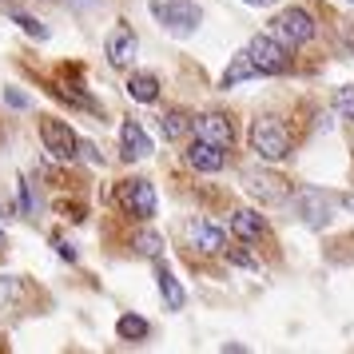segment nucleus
I'll return each instance as SVG.
<instances>
[{
  "label": "nucleus",
  "instance_id": "obj_25",
  "mask_svg": "<svg viewBox=\"0 0 354 354\" xmlns=\"http://www.w3.org/2000/svg\"><path fill=\"white\" fill-rule=\"evenodd\" d=\"M243 4H251V8H271V4H279V0H243Z\"/></svg>",
  "mask_w": 354,
  "mask_h": 354
},
{
  "label": "nucleus",
  "instance_id": "obj_3",
  "mask_svg": "<svg viewBox=\"0 0 354 354\" xmlns=\"http://www.w3.org/2000/svg\"><path fill=\"white\" fill-rule=\"evenodd\" d=\"M287 44H279L271 32L255 36L251 44H247V56H251V64H255L259 76H283L290 68V56H287Z\"/></svg>",
  "mask_w": 354,
  "mask_h": 354
},
{
  "label": "nucleus",
  "instance_id": "obj_20",
  "mask_svg": "<svg viewBox=\"0 0 354 354\" xmlns=\"http://www.w3.org/2000/svg\"><path fill=\"white\" fill-rule=\"evenodd\" d=\"M12 20H17V24H20L28 36H32V40H48V28H44L36 17H28V12H12Z\"/></svg>",
  "mask_w": 354,
  "mask_h": 354
},
{
  "label": "nucleus",
  "instance_id": "obj_24",
  "mask_svg": "<svg viewBox=\"0 0 354 354\" xmlns=\"http://www.w3.org/2000/svg\"><path fill=\"white\" fill-rule=\"evenodd\" d=\"M8 104H12V108H28V100L20 96V92H8Z\"/></svg>",
  "mask_w": 354,
  "mask_h": 354
},
{
  "label": "nucleus",
  "instance_id": "obj_14",
  "mask_svg": "<svg viewBox=\"0 0 354 354\" xmlns=\"http://www.w3.org/2000/svg\"><path fill=\"white\" fill-rule=\"evenodd\" d=\"M263 231H267L263 215H255V211H247V207L231 211V235H235V239H243V243H259V239H263Z\"/></svg>",
  "mask_w": 354,
  "mask_h": 354
},
{
  "label": "nucleus",
  "instance_id": "obj_15",
  "mask_svg": "<svg viewBox=\"0 0 354 354\" xmlns=\"http://www.w3.org/2000/svg\"><path fill=\"white\" fill-rule=\"evenodd\" d=\"M156 283H160V295H163V306H167V310H183V303H187V290L179 287V279L171 271H167V267H156Z\"/></svg>",
  "mask_w": 354,
  "mask_h": 354
},
{
  "label": "nucleus",
  "instance_id": "obj_4",
  "mask_svg": "<svg viewBox=\"0 0 354 354\" xmlns=\"http://www.w3.org/2000/svg\"><path fill=\"white\" fill-rule=\"evenodd\" d=\"M271 36L279 44H287V48H299V44H306L315 36V17L306 8H283L271 20Z\"/></svg>",
  "mask_w": 354,
  "mask_h": 354
},
{
  "label": "nucleus",
  "instance_id": "obj_26",
  "mask_svg": "<svg viewBox=\"0 0 354 354\" xmlns=\"http://www.w3.org/2000/svg\"><path fill=\"white\" fill-rule=\"evenodd\" d=\"M4 247H8V235H4V231H0V251H4Z\"/></svg>",
  "mask_w": 354,
  "mask_h": 354
},
{
  "label": "nucleus",
  "instance_id": "obj_16",
  "mask_svg": "<svg viewBox=\"0 0 354 354\" xmlns=\"http://www.w3.org/2000/svg\"><path fill=\"white\" fill-rule=\"evenodd\" d=\"M251 76H259V72H255V64H251L247 48H243V52H235V56H231V64H227V72H223V80H219V88H235V84L251 80Z\"/></svg>",
  "mask_w": 354,
  "mask_h": 354
},
{
  "label": "nucleus",
  "instance_id": "obj_8",
  "mask_svg": "<svg viewBox=\"0 0 354 354\" xmlns=\"http://www.w3.org/2000/svg\"><path fill=\"white\" fill-rule=\"evenodd\" d=\"M243 187L255 195L259 203H283V199L290 195L287 179L271 176V171H255V167H247V171H243Z\"/></svg>",
  "mask_w": 354,
  "mask_h": 354
},
{
  "label": "nucleus",
  "instance_id": "obj_19",
  "mask_svg": "<svg viewBox=\"0 0 354 354\" xmlns=\"http://www.w3.org/2000/svg\"><path fill=\"white\" fill-rule=\"evenodd\" d=\"M136 251H140V255H147V259H160V251H163V239L156 235V231H144V235L136 239Z\"/></svg>",
  "mask_w": 354,
  "mask_h": 354
},
{
  "label": "nucleus",
  "instance_id": "obj_7",
  "mask_svg": "<svg viewBox=\"0 0 354 354\" xmlns=\"http://www.w3.org/2000/svg\"><path fill=\"white\" fill-rule=\"evenodd\" d=\"M299 215H303L306 227H326L330 219H335V195L319 192V187H303L299 192Z\"/></svg>",
  "mask_w": 354,
  "mask_h": 354
},
{
  "label": "nucleus",
  "instance_id": "obj_17",
  "mask_svg": "<svg viewBox=\"0 0 354 354\" xmlns=\"http://www.w3.org/2000/svg\"><path fill=\"white\" fill-rule=\"evenodd\" d=\"M128 96L136 100V104H156V100H160V80H156L151 72H136L128 80Z\"/></svg>",
  "mask_w": 354,
  "mask_h": 354
},
{
  "label": "nucleus",
  "instance_id": "obj_13",
  "mask_svg": "<svg viewBox=\"0 0 354 354\" xmlns=\"http://www.w3.org/2000/svg\"><path fill=\"white\" fill-rule=\"evenodd\" d=\"M187 163H192L195 171L215 176V171H223L227 156H223V147H215V144H207V140H199V136H195V144L187 147Z\"/></svg>",
  "mask_w": 354,
  "mask_h": 354
},
{
  "label": "nucleus",
  "instance_id": "obj_18",
  "mask_svg": "<svg viewBox=\"0 0 354 354\" xmlns=\"http://www.w3.org/2000/svg\"><path fill=\"white\" fill-rule=\"evenodd\" d=\"M115 335L124 338V342H140V338L151 335V326H147V319H140V315H124V319L115 322Z\"/></svg>",
  "mask_w": 354,
  "mask_h": 354
},
{
  "label": "nucleus",
  "instance_id": "obj_12",
  "mask_svg": "<svg viewBox=\"0 0 354 354\" xmlns=\"http://www.w3.org/2000/svg\"><path fill=\"white\" fill-rule=\"evenodd\" d=\"M104 52H108V64H112V68H128L131 60H136V52H140V40H136V32H131V28H124V24H120V28L108 36Z\"/></svg>",
  "mask_w": 354,
  "mask_h": 354
},
{
  "label": "nucleus",
  "instance_id": "obj_21",
  "mask_svg": "<svg viewBox=\"0 0 354 354\" xmlns=\"http://www.w3.org/2000/svg\"><path fill=\"white\" fill-rule=\"evenodd\" d=\"M335 112L342 115V120H354V84L338 88V96H335Z\"/></svg>",
  "mask_w": 354,
  "mask_h": 354
},
{
  "label": "nucleus",
  "instance_id": "obj_10",
  "mask_svg": "<svg viewBox=\"0 0 354 354\" xmlns=\"http://www.w3.org/2000/svg\"><path fill=\"white\" fill-rule=\"evenodd\" d=\"M156 151V144H151V136H147L136 120H124V128H120V156L124 160H147Z\"/></svg>",
  "mask_w": 354,
  "mask_h": 354
},
{
  "label": "nucleus",
  "instance_id": "obj_9",
  "mask_svg": "<svg viewBox=\"0 0 354 354\" xmlns=\"http://www.w3.org/2000/svg\"><path fill=\"white\" fill-rule=\"evenodd\" d=\"M192 128H195V136H199V140L223 147V151L231 147V140H235L231 120H227V115H219V112H207V115H199V120H192Z\"/></svg>",
  "mask_w": 354,
  "mask_h": 354
},
{
  "label": "nucleus",
  "instance_id": "obj_2",
  "mask_svg": "<svg viewBox=\"0 0 354 354\" xmlns=\"http://www.w3.org/2000/svg\"><path fill=\"white\" fill-rule=\"evenodd\" d=\"M147 8H151V17L160 20L167 32H176V36H192L199 28V20H203L195 0H151Z\"/></svg>",
  "mask_w": 354,
  "mask_h": 354
},
{
  "label": "nucleus",
  "instance_id": "obj_6",
  "mask_svg": "<svg viewBox=\"0 0 354 354\" xmlns=\"http://www.w3.org/2000/svg\"><path fill=\"white\" fill-rule=\"evenodd\" d=\"M40 140H44V151L52 160H76L80 156V140L64 120H40Z\"/></svg>",
  "mask_w": 354,
  "mask_h": 354
},
{
  "label": "nucleus",
  "instance_id": "obj_11",
  "mask_svg": "<svg viewBox=\"0 0 354 354\" xmlns=\"http://www.w3.org/2000/svg\"><path fill=\"white\" fill-rule=\"evenodd\" d=\"M187 239H192V247H199L203 255H219L227 243V231L219 223H211V219H192L187 223Z\"/></svg>",
  "mask_w": 354,
  "mask_h": 354
},
{
  "label": "nucleus",
  "instance_id": "obj_5",
  "mask_svg": "<svg viewBox=\"0 0 354 354\" xmlns=\"http://www.w3.org/2000/svg\"><path fill=\"white\" fill-rule=\"evenodd\" d=\"M115 199H120V207L128 211V215H136V219H151L156 207H160L156 187H151L147 179H124L120 192H115Z\"/></svg>",
  "mask_w": 354,
  "mask_h": 354
},
{
  "label": "nucleus",
  "instance_id": "obj_1",
  "mask_svg": "<svg viewBox=\"0 0 354 354\" xmlns=\"http://www.w3.org/2000/svg\"><path fill=\"white\" fill-rule=\"evenodd\" d=\"M251 151H255L259 160H267V163H283L290 160V136L287 128L279 124V120H255L251 124Z\"/></svg>",
  "mask_w": 354,
  "mask_h": 354
},
{
  "label": "nucleus",
  "instance_id": "obj_22",
  "mask_svg": "<svg viewBox=\"0 0 354 354\" xmlns=\"http://www.w3.org/2000/svg\"><path fill=\"white\" fill-rule=\"evenodd\" d=\"M160 128H163V136H167V140H179V136L187 131V120H183L179 112H167V115L160 120Z\"/></svg>",
  "mask_w": 354,
  "mask_h": 354
},
{
  "label": "nucleus",
  "instance_id": "obj_27",
  "mask_svg": "<svg viewBox=\"0 0 354 354\" xmlns=\"http://www.w3.org/2000/svg\"><path fill=\"white\" fill-rule=\"evenodd\" d=\"M346 207H351V211H354V195H351V199H346Z\"/></svg>",
  "mask_w": 354,
  "mask_h": 354
},
{
  "label": "nucleus",
  "instance_id": "obj_23",
  "mask_svg": "<svg viewBox=\"0 0 354 354\" xmlns=\"http://www.w3.org/2000/svg\"><path fill=\"white\" fill-rule=\"evenodd\" d=\"M56 251H60V259H68V263H76V247L68 239H56Z\"/></svg>",
  "mask_w": 354,
  "mask_h": 354
}]
</instances>
